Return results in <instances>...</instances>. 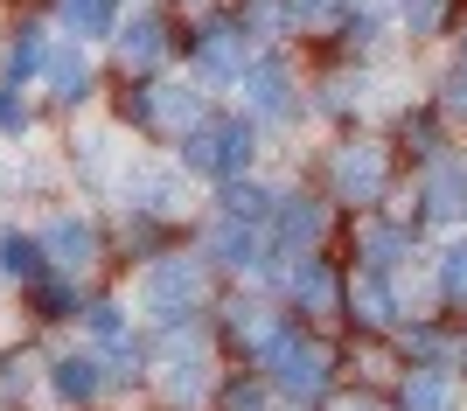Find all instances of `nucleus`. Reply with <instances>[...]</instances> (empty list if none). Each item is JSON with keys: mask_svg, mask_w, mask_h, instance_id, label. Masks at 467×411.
Instances as JSON below:
<instances>
[{"mask_svg": "<svg viewBox=\"0 0 467 411\" xmlns=\"http://www.w3.org/2000/svg\"><path fill=\"white\" fill-rule=\"evenodd\" d=\"M84 334H91V349H105L119 334H133V313L119 307V300H84Z\"/></svg>", "mask_w": 467, "mask_h": 411, "instance_id": "nucleus-20", "label": "nucleus"}, {"mask_svg": "<svg viewBox=\"0 0 467 411\" xmlns=\"http://www.w3.org/2000/svg\"><path fill=\"white\" fill-rule=\"evenodd\" d=\"M398 252H405L398 231H370V265H398Z\"/></svg>", "mask_w": 467, "mask_h": 411, "instance_id": "nucleus-27", "label": "nucleus"}, {"mask_svg": "<svg viewBox=\"0 0 467 411\" xmlns=\"http://www.w3.org/2000/svg\"><path fill=\"white\" fill-rule=\"evenodd\" d=\"M273 237H279V252H314V244H321V202L314 196H279L273 202Z\"/></svg>", "mask_w": 467, "mask_h": 411, "instance_id": "nucleus-15", "label": "nucleus"}, {"mask_svg": "<svg viewBox=\"0 0 467 411\" xmlns=\"http://www.w3.org/2000/svg\"><path fill=\"white\" fill-rule=\"evenodd\" d=\"M189 7H202V0H189Z\"/></svg>", "mask_w": 467, "mask_h": 411, "instance_id": "nucleus-29", "label": "nucleus"}, {"mask_svg": "<svg viewBox=\"0 0 467 411\" xmlns=\"http://www.w3.org/2000/svg\"><path fill=\"white\" fill-rule=\"evenodd\" d=\"M154 370H161V405L195 411L202 397H210V342L182 321V328H168V342H161V355H154Z\"/></svg>", "mask_w": 467, "mask_h": 411, "instance_id": "nucleus-3", "label": "nucleus"}, {"mask_svg": "<svg viewBox=\"0 0 467 411\" xmlns=\"http://www.w3.org/2000/svg\"><path fill=\"white\" fill-rule=\"evenodd\" d=\"M293 300H300L307 313H328L335 307V272L321 265V258H300V265H293Z\"/></svg>", "mask_w": 467, "mask_h": 411, "instance_id": "nucleus-19", "label": "nucleus"}, {"mask_svg": "<svg viewBox=\"0 0 467 411\" xmlns=\"http://www.w3.org/2000/svg\"><path fill=\"white\" fill-rule=\"evenodd\" d=\"M195 307H202V265H195V258L154 252L140 265V313H147V321L182 328V321H195Z\"/></svg>", "mask_w": 467, "mask_h": 411, "instance_id": "nucleus-1", "label": "nucleus"}, {"mask_svg": "<svg viewBox=\"0 0 467 411\" xmlns=\"http://www.w3.org/2000/svg\"><path fill=\"white\" fill-rule=\"evenodd\" d=\"M126 118H140L147 133L189 139L202 126V84H168V77H140V91L126 98Z\"/></svg>", "mask_w": 467, "mask_h": 411, "instance_id": "nucleus-4", "label": "nucleus"}, {"mask_svg": "<svg viewBox=\"0 0 467 411\" xmlns=\"http://www.w3.org/2000/svg\"><path fill=\"white\" fill-rule=\"evenodd\" d=\"M258 154V126L252 118H223V126H195L189 139H182V168L189 175H210V181H237L244 168H252Z\"/></svg>", "mask_w": 467, "mask_h": 411, "instance_id": "nucleus-2", "label": "nucleus"}, {"mask_svg": "<svg viewBox=\"0 0 467 411\" xmlns=\"http://www.w3.org/2000/svg\"><path fill=\"white\" fill-rule=\"evenodd\" d=\"M57 15H63L70 36L98 42V36H112V28H119V0H57Z\"/></svg>", "mask_w": 467, "mask_h": 411, "instance_id": "nucleus-18", "label": "nucleus"}, {"mask_svg": "<svg viewBox=\"0 0 467 411\" xmlns=\"http://www.w3.org/2000/svg\"><path fill=\"white\" fill-rule=\"evenodd\" d=\"M42 63H49V36H42V28H21L15 42H7V70H0V84H36L42 77Z\"/></svg>", "mask_w": 467, "mask_h": 411, "instance_id": "nucleus-17", "label": "nucleus"}, {"mask_svg": "<svg viewBox=\"0 0 467 411\" xmlns=\"http://www.w3.org/2000/svg\"><path fill=\"white\" fill-rule=\"evenodd\" d=\"M112 49L126 63V77H161V57H168V21L161 15H133L112 28Z\"/></svg>", "mask_w": 467, "mask_h": 411, "instance_id": "nucleus-9", "label": "nucleus"}, {"mask_svg": "<svg viewBox=\"0 0 467 411\" xmlns=\"http://www.w3.org/2000/svg\"><path fill=\"white\" fill-rule=\"evenodd\" d=\"M447 112H453V118H467V63L453 70V84H447Z\"/></svg>", "mask_w": 467, "mask_h": 411, "instance_id": "nucleus-28", "label": "nucleus"}, {"mask_svg": "<svg viewBox=\"0 0 467 411\" xmlns=\"http://www.w3.org/2000/svg\"><path fill=\"white\" fill-rule=\"evenodd\" d=\"M356 307H363V321H390V313H398V300H390V286L370 272L363 286H356Z\"/></svg>", "mask_w": 467, "mask_h": 411, "instance_id": "nucleus-23", "label": "nucleus"}, {"mask_svg": "<svg viewBox=\"0 0 467 411\" xmlns=\"http://www.w3.org/2000/svg\"><path fill=\"white\" fill-rule=\"evenodd\" d=\"M440 286H447V300H467V237H453V244H447V265H440Z\"/></svg>", "mask_w": 467, "mask_h": 411, "instance_id": "nucleus-25", "label": "nucleus"}, {"mask_svg": "<svg viewBox=\"0 0 467 411\" xmlns=\"http://www.w3.org/2000/svg\"><path fill=\"white\" fill-rule=\"evenodd\" d=\"M244 63H252L244 28H210L202 49H195V77H202V84H237V77H244Z\"/></svg>", "mask_w": 467, "mask_h": 411, "instance_id": "nucleus-13", "label": "nucleus"}, {"mask_svg": "<svg viewBox=\"0 0 467 411\" xmlns=\"http://www.w3.org/2000/svg\"><path fill=\"white\" fill-rule=\"evenodd\" d=\"M265 237L273 231H258V216H223V223L210 231V258H223V265H237V272H258Z\"/></svg>", "mask_w": 467, "mask_h": 411, "instance_id": "nucleus-14", "label": "nucleus"}, {"mask_svg": "<svg viewBox=\"0 0 467 411\" xmlns=\"http://www.w3.org/2000/svg\"><path fill=\"white\" fill-rule=\"evenodd\" d=\"M328 175H335V196L342 202H377L384 196V147H377V139H349V147L328 160Z\"/></svg>", "mask_w": 467, "mask_h": 411, "instance_id": "nucleus-8", "label": "nucleus"}, {"mask_svg": "<svg viewBox=\"0 0 467 411\" xmlns=\"http://www.w3.org/2000/svg\"><path fill=\"white\" fill-rule=\"evenodd\" d=\"M42 244H49V265H63V272H91L98 252H105V244H98V223H91V216H78V210L49 216Z\"/></svg>", "mask_w": 467, "mask_h": 411, "instance_id": "nucleus-10", "label": "nucleus"}, {"mask_svg": "<svg viewBox=\"0 0 467 411\" xmlns=\"http://www.w3.org/2000/svg\"><path fill=\"white\" fill-rule=\"evenodd\" d=\"M237 84H244V112H252V118H286L293 112V77L279 70L273 57L244 63V77H237Z\"/></svg>", "mask_w": 467, "mask_h": 411, "instance_id": "nucleus-12", "label": "nucleus"}, {"mask_svg": "<svg viewBox=\"0 0 467 411\" xmlns=\"http://www.w3.org/2000/svg\"><path fill=\"white\" fill-rule=\"evenodd\" d=\"M0 139H28V105L15 84H0Z\"/></svg>", "mask_w": 467, "mask_h": 411, "instance_id": "nucleus-24", "label": "nucleus"}, {"mask_svg": "<svg viewBox=\"0 0 467 411\" xmlns=\"http://www.w3.org/2000/svg\"><path fill=\"white\" fill-rule=\"evenodd\" d=\"M112 376H105V355L98 349H57L49 355V391H57V405H98V391H105Z\"/></svg>", "mask_w": 467, "mask_h": 411, "instance_id": "nucleus-7", "label": "nucleus"}, {"mask_svg": "<svg viewBox=\"0 0 467 411\" xmlns=\"http://www.w3.org/2000/svg\"><path fill=\"white\" fill-rule=\"evenodd\" d=\"M258 363L273 370V384L286 397H314L321 384H328V349H321V342H300V334H286V328L258 349Z\"/></svg>", "mask_w": 467, "mask_h": 411, "instance_id": "nucleus-5", "label": "nucleus"}, {"mask_svg": "<svg viewBox=\"0 0 467 411\" xmlns=\"http://www.w3.org/2000/svg\"><path fill=\"white\" fill-rule=\"evenodd\" d=\"M42 84H49V98H57V105H84L98 91V70H91V57H84L78 42H49Z\"/></svg>", "mask_w": 467, "mask_h": 411, "instance_id": "nucleus-11", "label": "nucleus"}, {"mask_svg": "<svg viewBox=\"0 0 467 411\" xmlns=\"http://www.w3.org/2000/svg\"><path fill=\"white\" fill-rule=\"evenodd\" d=\"M0 272L42 286V279H49V244H42V237H28V231H0Z\"/></svg>", "mask_w": 467, "mask_h": 411, "instance_id": "nucleus-16", "label": "nucleus"}, {"mask_svg": "<svg viewBox=\"0 0 467 411\" xmlns=\"http://www.w3.org/2000/svg\"><path fill=\"white\" fill-rule=\"evenodd\" d=\"M405 411H453V376L447 370H419L405 384Z\"/></svg>", "mask_w": 467, "mask_h": 411, "instance_id": "nucleus-21", "label": "nucleus"}, {"mask_svg": "<svg viewBox=\"0 0 467 411\" xmlns=\"http://www.w3.org/2000/svg\"><path fill=\"white\" fill-rule=\"evenodd\" d=\"M126 210L147 216V223H168V216H182V202H189V168H161V160H147V168H126Z\"/></svg>", "mask_w": 467, "mask_h": 411, "instance_id": "nucleus-6", "label": "nucleus"}, {"mask_svg": "<svg viewBox=\"0 0 467 411\" xmlns=\"http://www.w3.org/2000/svg\"><path fill=\"white\" fill-rule=\"evenodd\" d=\"M36 313H49V321H84V293L70 286V279H42L36 286Z\"/></svg>", "mask_w": 467, "mask_h": 411, "instance_id": "nucleus-22", "label": "nucleus"}, {"mask_svg": "<svg viewBox=\"0 0 467 411\" xmlns=\"http://www.w3.org/2000/svg\"><path fill=\"white\" fill-rule=\"evenodd\" d=\"M335 7H342V0H293V28H328V21H335Z\"/></svg>", "mask_w": 467, "mask_h": 411, "instance_id": "nucleus-26", "label": "nucleus"}]
</instances>
